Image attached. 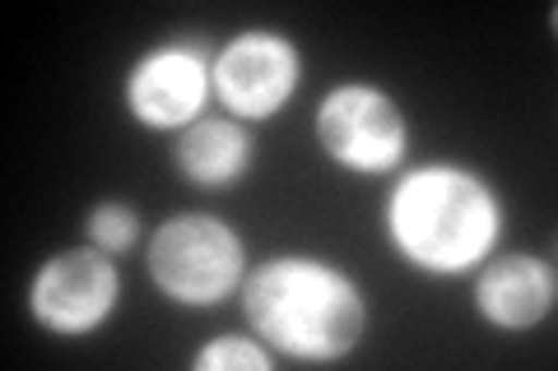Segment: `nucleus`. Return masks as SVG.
<instances>
[{
  "label": "nucleus",
  "mask_w": 558,
  "mask_h": 371,
  "mask_svg": "<svg viewBox=\"0 0 558 371\" xmlns=\"http://www.w3.org/2000/svg\"><path fill=\"white\" fill-rule=\"evenodd\" d=\"M238 293L252 334L293 362H340L368 334V297L336 260L270 256Z\"/></svg>",
  "instance_id": "1"
},
{
  "label": "nucleus",
  "mask_w": 558,
  "mask_h": 371,
  "mask_svg": "<svg viewBox=\"0 0 558 371\" xmlns=\"http://www.w3.org/2000/svg\"><path fill=\"white\" fill-rule=\"evenodd\" d=\"M391 251L418 274L457 279L498 251L502 200L488 176L465 163H424L391 186L387 209Z\"/></svg>",
  "instance_id": "2"
},
{
  "label": "nucleus",
  "mask_w": 558,
  "mask_h": 371,
  "mask_svg": "<svg viewBox=\"0 0 558 371\" xmlns=\"http://www.w3.org/2000/svg\"><path fill=\"white\" fill-rule=\"evenodd\" d=\"M149 284L178 307H219L247 279V242L201 209L172 214L154 227L145 246Z\"/></svg>",
  "instance_id": "3"
},
{
  "label": "nucleus",
  "mask_w": 558,
  "mask_h": 371,
  "mask_svg": "<svg viewBox=\"0 0 558 371\" xmlns=\"http://www.w3.org/2000/svg\"><path fill=\"white\" fill-rule=\"evenodd\" d=\"M317 145L344 172L387 176L405 163L410 126L387 88L349 79V84L326 88V98L317 108Z\"/></svg>",
  "instance_id": "4"
},
{
  "label": "nucleus",
  "mask_w": 558,
  "mask_h": 371,
  "mask_svg": "<svg viewBox=\"0 0 558 371\" xmlns=\"http://www.w3.org/2000/svg\"><path fill=\"white\" fill-rule=\"evenodd\" d=\"M121 302L117 256L98 246H70L47 256L28 279V316L57 339H84L112 321Z\"/></svg>",
  "instance_id": "5"
},
{
  "label": "nucleus",
  "mask_w": 558,
  "mask_h": 371,
  "mask_svg": "<svg viewBox=\"0 0 558 371\" xmlns=\"http://www.w3.org/2000/svg\"><path fill=\"white\" fill-rule=\"evenodd\" d=\"M215 102V57L196 38L149 47L126 70V112L145 131H186Z\"/></svg>",
  "instance_id": "6"
},
{
  "label": "nucleus",
  "mask_w": 558,
  "mask_h": 371,
  "mask_svg": "<svg viewBox=\"0 0 558 371\" xmlns=\"http://www.w3.org/2000/svg\"><path fill=\"white\" fill-rule=\"evenodd\" d=\"M303 84V57L293 38L275 28H242L215 51V102L233 121H270Z\"/></svg>",
  "instance_id": "7"
},
{
  "label": "nucleus",
  "mask_w": 558,
  "mask_h": 371,
  "mask_svg": "<svg viewBox=\"0 0 558 371\" xmlns=\"http://www.w3.org/2000/svg\"><path fill=\"white\" fill-rule=\"evenodd\" d=\"M558 302V274L545 256L508 251L488 256L475 274V311L484 325L502 334H526L545 325Z\"/></svg>",
  "instance_id": "8"
},
{
  "label": "nucleus",
  "mask_w": 558,
  "mask_h": 371,
  "mask_svg": "<svg viewBox=\"0 0 558 371\" xmlns=\"http://www.w3.org/2000/svg\"><path fill=\"white\" fill-rule=\"evenodd\" d=\"M252 158H256V139L252 131L233 116H215L205 112L201 121H191L186 131H178L172 139V168H178L191 186H205V190H223L242 182L252 172Z\"/></svg>",
  "instance_id": "9"
},
{
  "label": "nucleus",
  "mask_w": 558,
  "mask_h": 371,
  "mask_svg": "<svg viewBox=\"0 0 558 371\" xmlns=\"http://www.w3.org/2000/svg\"><path fill=\"white\" fill-rule=\"evenodd\" d=\"M84 242L108 256H126L140 242V209L126 200H102L84 214Z\"/></svg>",
  "instance_id": "10"
},
{
  "label": "nucleus",
  "mask_w": 558,
  "mask_h": 371,
  "mask_svg": "<svg viewBox=\"0 0 558 371\" xmlns=\"http://www.w3.org/2000/svg\"><path fill=\"white\" fill-rule=\"evenodd\" d=\"M191 367L196 371H270L275 353L266 344L247 339V334H219V339H209L205 348H196Z\"/></svg>",
  "instance_id": "11"
}]
</instances>
